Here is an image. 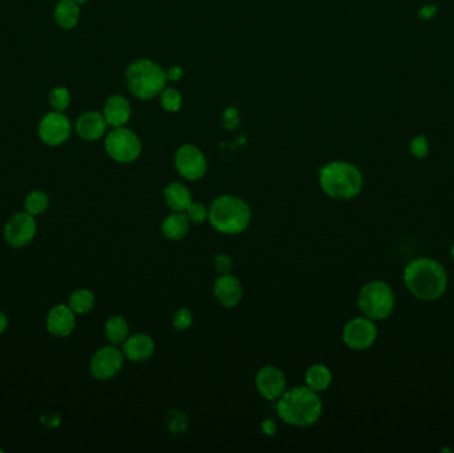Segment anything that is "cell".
Instances as JSON below:
<instances>
[{"mask_svg": "<svg viewBox=\"0 0 454 453\" xmlns=\"http://www.w3.org/2000/svg\"><path fill=\"white\" fill-rule=\"evenodd\" d=\"M403 279L408 291L423 302H436L443 298L449 285L444 265L429 257L409 261L404 268Z\"/></svg>", "mask_w": 454, "mask_h": 453, "instance_id": "6da1fadb", "label": "cell"}, {"mask_svg": "<svg viewBox=\"0 0 454 453\" xmlns=\"http://www.w3.org/2000/svg\"><path fill=\"white\" fill-rule=\"evenodd\" d=\"M175 165L178 175L189 181L201 180L206 175V157L196 145H181L175 155Z\"/></svg>", "mask_w": 454, "mask_h": 453, "instance_id": "9c48e42d", "label": "cell"}, {"mask_svg": "<svg viewBox=\"0 0 454 453\" xmlns=\"http://www.w3.org/2000/svg\"><path fill=\"white\" fill-rule=\"evenodd\" d=\"M125 80L129 92L144 102L160 96L167 82L165 70L150 59H140L132 62L126 68Z\"/></svg>", "mask_w": 454, "mask_h": 453, "instance_id": "5b68a950", "label": "cell"}, {"mask_svg": "<svg viewBox=\"0 0 454 453\" xmlns=\"http://www.w3.org/2000/svg\"><path fill=\"white\" fill-rule=\"evenodd\" d=\"M358 306L362 315L370 320H388L396 307L394 291L389 283L380 279L367 282L359 291Z\"/></svg>", "mask_w": 454, "mask_h": 453, "instance_id": "8992f818", "label": "cell"}, {"mask_svg": "<svg viewBox=\"0 0 454 453\" xmlns=\"http://www.w3.org/2000/svg\"><path fill=\"white\" fill-rule=\"evenodd\" d=\"M333 381V376L330 369L324 364H312L306 372V386L312 391H327Z\"/></svg>", "mask_w": 454, "mask_h": 453, "instance_id": "44dd1931", "label": "cell"}, {"mask_svg": "<svg viewBox=\"0 0 454 453\" xmlns=\"http://www.w3.org/2000/svg\"><path fill=\"white\" fill-rule=\"evenodd\" d=\"M166 79L169 82H179L185 76V70L181 65H172L165 71Z\"/></svg>", "mask_w": 454, "mask_h": 453, "instance_id": "836d02e7", "label": "cell"}, {"mask_svg": "<svg viewBox=\"0 0 454 453\" xmlns=\"http://www.w3.org/2000/svg\"><path fill=\"white\" fill-rule=\"evenodd\" d=\"M50 104L55 111L62 112L71 104V93L67 88H56L50 94Z\"/></svg>", "mask_w": 454, "mask_h": 453, "instance_id": "83f0119b", "label": "cell"}, {"mask_svg": "<svg viewBox=\"0 0 454 453\" xmlns=\"http://www.w3.org/2000/svg\"><path fill=\"white\" fill-rule=\"evenodd\" d=\"M80 19V7L73 0H60L55 9V21L64 28L72 30Z\"/></svg>", "mask_w": 454, "mask_h": 453, "instance_id": "7402d4cb", "label": "cell"}, {"mask_svg": "<svg viewBox=\"0 0 454 453\" xmlns=\"http://www.w3.org/2000/svg\"><path fill=\"white\" fill-rule=\"evenodd\" d=\"M436 11H437V9H436L434 6H425V7L421 9L420 12H419V16H420V19L428 21V19L433 18L434 15H436Z\"/></svg>", "mask_w": 454, "mask_h": 453, "instance_id": "d590c367", "label": "cell"}, {"mask_svg": "<svg viewBox=\"0 0 454 453\" xmlns=\"http://www.w3.org/2000/svg\"><path fill=\"white\" fill-rule=\"evenodd\" d=\"M160 104L166 112L177 114L181 111V108L184 105V97L176 88L167 87L162 92L160 93Z\"/></svg>", "mask_w": 454, "mask_h": 453, "instance_id": "d4e9b609", "label": "cell"}, {"mask_svg": "<svg viewBox=\"0 0 454 453\" xmlns=\"http://www.w3.org/2000/svg\"><path fill=\"white\" fill-rule=\"evenodd\" d=\"M240 123L239 119V109L236 107H227L222 114V124L226 129L234 131Z\"/></svg>", "mask_w": 454, "mask_h": 453, "instance_id": "1f68e13d", "label": "cell"}, {"mask_svg": "<svg viewBox=\"0 0 454 453\" xmlns=\"http://www.w3.org/2000/svg\"><path fill=\"white\" fill-rule=\"evenodd\" d=\"M73 1H74V3H77V4L80 6V4H84V3H87L88 0H73Z\"/></svg>", "mask_w": 454, "mask_h": 453, "instance_id": "f35d334b", "label": "cell"}, {"mask_svg": "<svg viewBox=\"0 0 454 453\" xmlns=\"http://www.w3.org/2000/svg\"><path fill=\"white\" fill-rule=\"evenodd\" d=\"M164 200L166 205L177 213H185L186 209L193 202L192 192L181 182H170L164 189Z\"/></svg>", "mask_w": 454, "mask_h": 453, "instance_id": "d6986e66", "label": "cell"}, {"mask_svg": "<svg viewBox=\"0 0 454 453\" xmlns=\"http://www.w3.org/2000/svg\"><path fill=\"white\" fill-rule=\"evenodd\" d=\"M76 326V317L70 306L57 305L48 312L47 329L57 338H65L72 334Z\"/></svg>", "mask_w": 454, "mask_h": 453, "instance_id": "2e32d148", "label": "cell"}, {"mask_svg": "<svg viewBox=\"0 0 454 453\" xmlns=\"http://www.w3.org/2000/svg\"><path fill=\"white\" fill-rule=\"evenodd\" d=\"M213 293L219 305L226 309H233L240 303L243 297V288L240 280L230 273L218 277L214 282Z\"/></svg>", "mask_w": 454, "mask_h": 453, "instance_id": "5bb4252c", "label": "cell"}, {"mask_svg": "<svg viewBox=\"0 0 454 453\" xmlns=\"http://www.w3.org/2000/svg\"><path fill=\"white\" fill-rule=\"evenodd\" d=\"M105 337L111 344L118 346L123 344L128 339L129 334V323L121 315H114L106 320L105 323Z\"/></svg>", "mask_w": 454, "mask_h": 453, "instance_id": "603a6c76", "label": "cell"}, {"mask_svg": "<svg viewBox=\"0 0 454 453\" xmlns=\"http://www.w3.org/2000/svg\"><path fill=\"white\" fill-rule=\"evenodd\" d=\"M165 424L172 433H184L187 428V416L179 410H170L166 413Z\"/></svg>", "mask_w": 454, "mask_h": 453, "instance_id": "4316f807", "label": "cell"}, {"mask_svg": "<svg viewBox=\"0 0 454 453\" xmlns=\"http://www.w3.org/2000/svg\"><path fill=\"white\" fill-rule=\"evenodd\" d=\"M277 413L279 417L294 427H311L318 422L323 413V403L318 392L307 386L294 387L278 399Z\"/></svg>", "mask_w": 454, "mask_h": 453, "instance_id": "7a4b0ae2", "label": "cell"}, {"mask_svg": "<svg viewBox=\"0 0 454 453\" xmlns=\"http://www.w3.org/2000/svg\"><path fill=\"white\" fill-rule=\"evenodd\" d=\"M257 391L267 400H278L287 390V381L283 371L275 366H266L255 375Z\"/></svg>", "mask_w": 454, "mask_h": 453, "instance_id": "7c38bea8", "label": "cell"}, {"mask_svg": "<svg viewBox=\"0 0 454 453\" xmlns=\"http://www.w3.org/2000/svg\"><path fill=\"white\" fill-rule=\"evenodd\" d=\"M379 335L375 320L367 317H355L348 320L343 329V342L351 350L365 351L371 349Z\"/></svg>", "mask_w": 454, "mask_h": 453, "instance_id": "ba28073f", "label": "cell"}, {"mask_svg": "<svg viewBox=\"0 0 454 453\" xmlns=\"http://www.w3.org/2000/svg\"><path fill=\"white\" fill-rule=\"evenodd\" d=\"M190 221L185 213L173 212L170 216L166 217L161 225V231L164 237L170 241H181L187 236L190 230Z\"/></svg>", "mask_w": 454, "mask_h": 453, "instance_id": "ffe728a7", "label": "cell"}, {"mask_svg": "<svg viewBox=\"0 0 454 453\" xmlns=\"http://www.w3.org/2000/svg\"><path fill=\"white\" fill-rule=\"evenodd\" d=\"M94 302L96 298L91 290L79 288L71 294L68 306L72 309L74 314H87L94 307Z\"/></svg>", "mask_w": 454, "mask_h": 453, "instance_id": "cb8c5ba5", "label": "cell"}, {"mask_svg": "<svg viewBox=\"0 0 454 453\" xmlns=\"http://www.w3.org/2000/svg\"><path fill=\"white\" fill-rule=\"evenodd\" d=\"M209 222L225 236L243 233L251 222V209L240 197L233 195L219 196L209 207Z\"/></svg>", "mask_w": 454, "mask_h": 453, "instance_id": "277c9868", "label": "cell"}, {"mask_svg": "<svg viewBox=\"0 0 454 453\" xmlns=\"http://www.w3.org/2000/svg\"><path fill=\"white\" fill-rule=\"evenodd\" d=\"M155 343L153 338L144 332L129 335L123 343L125 358L135 363L148 361L155 354Z\"/></svg>", "mask_w": 454, "mask_h": 453, "instance_id": "9a60e30c", "label": "cell"}, {"mask_svg": "<svg viewBox=\"0 0 454 453\" xmlns=\"http://www.w3.org/2000/svg\"><path fill=\"white\" fill-rule=\"evenodd\" d=\"M39 136L43 143L51 146L62 144L71 136V123L62 112L47 114L39 125Z\"/></svg>", "mask_w": 454, "mask_h": 453, "instance_id": "4fadbf2b", "label": "cell"}, {"mask_svg": "<svg viewBox=\"0 0 454 453\" xmlns=\"http://www.w3.org/2000/svg\"><path fill=\"white\" fill-rule=\"evenodd\" d=\"M319 185L331 198L348 201L362 193L364 177L356 165L348 161H332L320 169Z\"/></svg>", "mask_w": 454, "mask_h": 453, "instance_id": "3957f363", "label": "cell"}, {"mask_svg": "<svg viewBox=\"0 0 454 453\" xmlns=\"http://www.w3.org/2000/svg\"><path fill=\"white\" fill-rule=\"evenodd\" d=\"M185 214L192 224L201 225L209 218V209L201 202H192L186 209Z\"/></svg>", "mask_w": 454, "mask_h": 453, "instance_id": "f1b7e54d", "label": "cell"}, {"mask_svg": "<svg viewBox=\"0 0 454 453\" xmlns=\"http://www.w3.org/2000/svg\"><path fill=\"white\" fill-rule=\"evenodd\" d=\"M7 326H9V320H7L6 314L0 311V334L4 332V329H7Z\"/></svg>", "mask_w": 454, "mask_h": 453, "instance_id": "8d00e7d4", "label": "cell"}, {"mask_svg": "<svg viewBox=\"0 0 454 453\" xmlns=\"http://www.w3.org/2000/svg\"><path fill=\"white\" fill-rule=\"evenodd\" d=\"M214 268L219 275L230 274L233 270V259L227 254H218L217 257L214 258Z\"/></svg>", "mask_w": 454, "mask_h": 453, "instance_id": "d6a6232c", "label": "cell"}, {"mask_svg": "<svg viewBox=\"0 0 454 453\" xmlns=\"http://www.w3.org/2000/svg\"><path fill=\"white\" fill-rule=\"evenodd\" d=\"M409 149L416 158H425L429 153V143L425 136H417L411 140Z\"/></svg>", "mask_w": 454, "mask_h": 453, "instance_id": "4dcf8cb0", "label": "cell"}, {"mask_svg": "<svg viewBox=\"0 0 454 453\" xmlns=\"http://www.w3.org/2000/svg\"><path fill=\"white\" fill-rule=\"evenodd\" d=\"M105 151L114 161L120 164H129L135 161L143 153V143L133 131L118 126L106 136Z\"/></svg>", "mask_w": 454, "mask_h": 453, "instance_id": "52a82bcc", "label": "cell"}, {"mask_svg": "<svg viewBox=\"0 0 454 453\" xmlns=\"http://www.w3.org/2000/svg\"><path fill=\"white\" fill-rule=\"evenodd\" d=\"M193 320H194L193 312L186 307H181V309L177 310V312L173 317V326H175V329H179V331H185V329L192 327Z\"/></svg>", "mask_w": 454, "mask_h": 453, "instance_id": "f546056e", "label": "cell"}, {"mask_svg": "<svg viewBox=\"0 0 454 453\" xmlns=\"http://www.w3.org/2000/svg\"><path fill=\"white\" fill-rule=\"evenodd\" d=\"M108 128V123L104 114L99 112H87L77 119L76 132L88 141H94L101 138Z\"/></svg>", "mask_w": 454, "mask_h": 453, "instance_id": "ac0fdd59", "label": "cell"}, {"mask_svg": "<svg viewBox=\"0 0 454 453\" xmlns=\"http://www.w3.org/2000/svg\"><path fill=\"white\" fill-rule=\"evenodd\" d=\"M48 206H50V198L42 190L31 192L28 196L26 197V201H24L26 212L30 213L31 216L43 214L48 209Z\"/></svg>", "mask_w": 454, "mask_h": 453, "instance_id": "484cf974", "label": "cell"}, {"mask_svg": "<svg viewBox=\"0 0 454 453\" xmlns=\"http://www.w3.org/2000/svg\"><path fill=\"white\" fill-rule=\"evenodd\" d=\"M36 233V222L30 213H18L11 217L4 227L6 242L12 247L27 246Z\"/></svg>", "mask_w": 454, "mask_h": 453, "instance_id": "8fae6325", "label": "cell"}, {"mask_svg": "<svg viewBox=\"0 0 454 453\" xmlns=\"http://www.w3.org/2000/svg\"><path fill=\"white\" fill-rule=\"evenodd\" d=\"M131 116L132 107L129 100L124 96L114 94L106 100L104 107V117L108 125H112L114 128L124 126L125 124L129 121Z\"/></svg>", "mask_w": 454, "mask_h": 453, "instance_id": "e0dca14e", "label": "cell"}, {"mask_svg": "<svg viewBox=\"0 0 454 453\" xmlns=\"http://www.w3.org/2000/svg\"><path fill=\"white\" fill-rule=\"evenodd\" d=\"M125 355L114 344L96 351L89 363V370L97 381H109L124 367Z\"/></svg>", "mask_w": 454, "mask_h": 453, "instance_id": "30bf717a", "label": "cell"}, {"mask_svg": "<svg viewBox=\"0 0 454 453\" xmlns=\"http://www.w3.org/2000/svg\"><path fill=\"white\" fill-rule=\"evenodd\" d=\"M262 431L267 436H272L274 433L277 432V424L272 419H266L265 422H262Z\"/></svg>", "mask_w": 454, "mask_h": 453, "instance_id": "e575fe53", "label": "cell"}, {"mask_svg": "<svg viewBox=\"0 0 454 453\" xmlns=\"http://www.w3.org/2000/svg\"><path fill=\"white\" fill-rule=\"evenodd\" d=\"M449 253H450V257L453 259L454 262V242L452 244V246H450V250H449Z\"/></svg>", "mask_w": 454, "mask_h": 453, "instance_id": "74e56055", "label": "cell"}]
</instances>
